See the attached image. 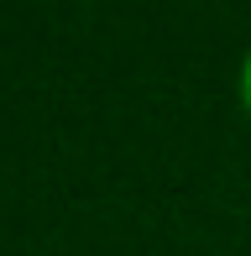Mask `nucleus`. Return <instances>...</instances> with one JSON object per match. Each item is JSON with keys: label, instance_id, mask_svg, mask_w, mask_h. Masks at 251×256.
<instances>
[{"label": "nucleus", "instance_id": "f257e3e1", "mask_svg": "<svg viewBox=\"0 0 251 256\" xmlns=\"http://www.w3.org/2000/svg\"><path fill=\"white\" fill-rule=\"evenodd\" d=\"M241 100H246V110H251V52L241 58Z\"/></svg>", "mask_w": 251, "mask_h": 256}]
</instances>
